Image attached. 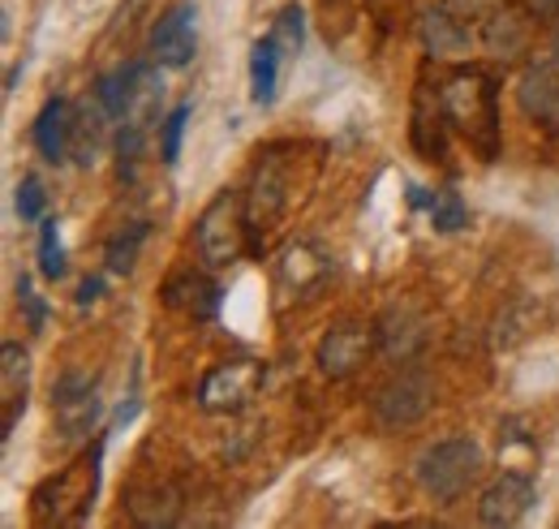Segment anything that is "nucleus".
Returning a JSON list of instances; mask_svg holds the SVG:
<instances>
[{
    "label": "nucleus",
    "mask_w": 559,
    "mask_h": 529,
    "mask_svg": "<svg viewBox=\"0 0 559 529\" xmlns=\"http://www.w3.org/2000/svg\"><path fill=\"white\" fill-rule=\"evenodd\" d=\"M439 104L448 126L461 133L478 160L490 164L499 155V86L487 69L456 66L439 82Z\"/></svg>",
    "instance_id": "f257e3e1"
},
{
    "label": "nucleus",
    "mask_w": 559,
    "mask_h": 529,
    "mask_svg": "<svg viewBox=\"0 0 559 529\" xmlns=\"http://www.w3.org/2000/svg\"><path fill=\"white\" fill-rule=\"evenodd\" d=\"M99 452H104V444L86 448L78 461L66 465L61 473H52L35 491L31 508H35L39 526H82L91 517L95 495H99Z\"/></svg>",
    "instance_id": "f03ea898"
},
{
    "label": "nucleus",
    "mask_w": 559,
    "mask_h": 529,
    "mask_svg": "<svg viewBox=\"0 0 559 529\" xmlns=\"http://www.w3.org/2000/svg\"><path fill=\"white\" fill-rule=\"evenodd\" d=\"M288 146H267L250 173V195H246V228H250V255H263L280 220L293 207V168H288Z\"/></svg>",
    "instance_id": "7ed1b4c3"
},
{
    "label": "nucleus",
    "mask_w": 559,
    "mask_h": 529,
    "mask_svg": "<svg viewBox=\"0 0 559 529\" xmlns=\"http://www.w3.org/2000/svg\"><path fill=\"white\" fill-rule=\"evenodd\" d=\"M483 448L469 439V435H452V439H439L430 444L418 457V486L435 499V504H456L478 478H483Z\"/></svg>",
    "instance_id": "20e7f679"
},
{
    "label": "nucleus",
    "mask_w": 559,
    "mask_h": 529,
    "mask_svg": "<svg viewBox=\"0 0 559 529\" xmlns=\"http://www.w3.org/2000/svg\"><path fill=\"white\" fill-rule=\"evenodd\" d=\"M194 242H199V255L211 271H224L233 267L246 250H250V228H246V199L233 195V190H219L207 202V211L199 215V228H194Z\"/></svg>",
    "instance_id": "39448f33"
},
{
    "label": "nucleus",
    "mask_w": 559,
    "mask_h": 529,
    "mask_svg": "<svg viewBox=\"0 0 559 529\" xmlns=\"http://www.w3.org/2000/svg\"><path fill=\"white\" fill-rule=\"evenodd\" d=\"M263 379H267L263 362H254V357H228V362L211 366L207 375H203L199 404L207 413H241L250 400L259 397Z\"/></svg>",
    "instance_id": "423d86ee"
},
{
    "label": "nucleus",
    "mask_w": 559,
    "mask_h": 529,
    "mask_svg": "<svg viewBox=\"0 0 559 529\" xmlns=\"http://www.w3.org/2000/svg\"><path fill=\"white\" fill-rule=\"evenodd\" d=\"M52 422H57V435L66 444H78L91 435V426L99 422V388L91 375L66 371L52 384Z\"/></svg>",
    "instance_id": "0eeeda50"
},
{
    "label": "nucleus",
    "mask_w": 559,
    "mask_h": 529,
    "mask_svg": "<svg viewBox=\"0 0 559 529\" xmlns=\"http://www.w3.org/2000/svg\"><path fill=\"white\" fill-rule=\"evenodd\" d=\"M374 324H361V319H341L323 331L319 349H314V362L328 379H349L366 366V357L374 353Z\"/></svg>",
    "instance_id": "6e6552de"
},
{
    "label": "nucleus",
    "mask_w": 559,
    "mask_h": 529,
    "mask_svg": "<svg viewBox=\"0 0 559 529\" xmlns=\"http://www.w3.org/2000/svg\"><path fill=\"white\" fill-rule=\"evenodd\" d=\"M430 400H435L430 379H426L421 371H414V366H401V371L374 392V418H379L383 426L401 431V426H414V422L426 418Z\"/></svg>",
    "instance_id": "1a4fd4ad"
},
{
    "label": "nucleus",
    "mask_w": 559,
    "mask_h": 529,
    "mask_svg": "<svg viewBox=\"0 0 559 529\" xmlns=\"http://www.w3.org/2000/svg\"><path fill=\"white\" fill-rule=\"evenodd\" d=\"M199 9L190 0H177L155 26H151V61L164 69H186L199 57Z\"/></svg>",
    "instance_id": "9d476101"
},
{
    "label": "nucleus",
    "mask_w": 559,
    "mask_h": 529,
    "mask_svg": "<svg viewBox=\"0 0 559 529\" xmlns=\"http://www.w3.org/2000/svg\"><path fill=\"white\" fill-rule=\"evenodd\" d=\"M538 491H534V478L525 469H503L487 491L478 499V521L490 529H508V526H521L534 508Z\"/></svg>",
    "instance_id": "9b49d317"
},
{
    "label": "nucleus",
    "mask_w": 559,
    "mask_h": 529,
    "mask_svg": "<svg viewBox=\"0 0 559 529\" xmlns=\"http://www.w3.org/2000/svg\"><path fill=\"white\" fill-rule=\"evenodd\" d=\"M374 340L388 362H414L426 344V324L414 306H388L374 319Z\"/></svg>",
    "instance_id": "f8f14e48"
},
{
    "label": "nucleus",
    "mask_w": 559,
    "mask_h": 529,
    "mask_svg": "<svg viewBox=\"0 0 559 529\" xmlns=\"http://www.w3.org/2000/svg\"><path fill=\"white\" fill-rule=\"evenodd\" d=\"M530 9L521 13L516 4H499L495 13H490L487 22L478 26V44L487 48L490 57H499V61H512V57H521L525 48H530Z\"/></svg>",
    "instance_id": "ddd939ff"
},
{
    "label": "nucleus",
    "mask_w": 559,
    "mask_h": 529,
    "mask_svg": "<svg viewBox=\"0 0 559 529\" xmlns=\"http://www.w3.org/2000/svg\"><path fill=\"white\" fill-rule=\"evenodd\" d=\"M164 306L177 310V315H190V319H215L219 315V284L203 275V271H177L168 284H164Z\"/></svg>",
    "instance_id": "4468645a"
},
{
    "label": "nucleus",
    "mask_w": 559,
    "mask_h": 529,
    "mask_svg": "<svg viewBox=\"0 0 559 529\" xmlns=\"http://www.w3.org/2000/svg\"><path fill=\"white\" fill-rule=\"evenodd\" d=\"M332 275V259L314 246V242H297L284 250V263H280V289H288L293 297H310L314 289H323Z\"/></svg>",
    "instance_id": "2eb2a0df"
},
{
    "label": "nucleus",
    "mask_w": 559,
    "mask_h": 529,
    "mask_svg": "<svg viewBox=\"0 0 559 529\" xmlns=\"http://www.w3.org/2000/svg\"><path fill=\"white\" fill-rule=\"evenodd\" d=\"M421 44H426V52L439 57V61H465L469 48L478 44V35H474L465 22H456L443 4H435V9L426 13V22H421Z\"/></svg>",
    "instance_id": "dca6fc26"
},
{
    "label": "nucleus",
    "mask_w": 559,
    "mask_h": 529,
    "mask_svg": "<svg viewBox=\"0 0 559 529\" xmlns=\"http://www.w3.org/2000/svg\"><path fill=\"white\" fill-rule=\"evenodd\" d=\"M26 392H31V357H26V349H22L17 340H9V344L0 349V400H4V422H0V431H4V435H13L17 413L26 409Z\"/></svg>",
    "instance_id": "f3484780"
},
{
    "label": "nucleus",
    "mask_w": 559,
    "mask_h": 529,
    "mask_svg": "<svg viewBox=\"0 0 559 529\" xmlns=\"http://www.w3.org/2000/svg\"><path fill=\"white\" fill-rule=\"evenodd\" d=\"M126 508H130V517L139 526L168 529L177 526V517H181V495L168 482H134L130 495H126Z\"/></svg>",
    "instance_id": "a211bd4d"
},
{
    "label": "nucleus",
    "mask_w": 559,
    "mask_h": 529,
    "mask_svg": "<svg viewBox=\"0 0 559 529\" xmlns=\"http://www.w3.org/2000/svg\"><path fill=\"white\" fill-rule=\"evenodd\" d=\"M35 146L48 164L73 160V104L70 99H48L35 117Z\"/></svg>",
    "instance_id": "6ab92c4d"
},
{
    "label": "nucleus",
    "mask_w": 559,
    "mask_h": 529,
    "mask_svg": "<svg viewBox=\"0 0 559 529\" xmlns=\"http://www.w3.org/2000/svg\"><path fill=\"white\" fill-rule=\"evenodd\" d=\"M108 121H112V113L104 108V99H99L95 91L73 104V160H78V164L91 168V164L99 160L104 138H108Z\"/></svg>",
    "instance_id": "aec40b11"
},
{
    "label": "nucleus",
    "mask_w": 559,
    "mask_h": 529,
    "mask_svg": "<svg viewBox=\"0 0 559 529\" xmlns=\"http://www.w3.org/2000/svg\"><path fill=\"white\" fill-rule=\"evenodd\" d=\"M414 146L418 155H426L430 164L443 160L448 151V117H443V104H439V86L430 91L426 82L418 86V104H414Z\"/></svg>",
    "instance_id": "412c9836"
},
{
    "label": "nucleus",
    "mask_w": 559,
    "mask_h": 529,
    "mask_svg": "<svg viewBox=\"0 0 559 529\" xmlns=\"http://www.w3.org/2000/svg\"><path fill=\"white\" fill-rule=\"evenodd\" d=\"M521 108L538 121H551L559 117V61L547 57V61H534L521 78Z\"/></svg>",
    "instance_id": "4be33fe9"
},
{
    "label": "nucleus",
    "mask_w": 559,
    "mask_h": 529,
    "mask_svg": "<svg viewBox=\"0 0 559 529\" xmlns=\"http://www.w3.org/2000/svg\"><path fill=\"white\" fill-rule=\"evenodd\" d=\"M280 73H284V52L276 48V39H259L254 52H250V95L254 104H276L280 95Z\"/></svg>",
    "instance_id": "5701e85b"
},
{
    "label": "nucleus",
    "mask_w": 559,
    "mask_h": 529,
    "mask_svg": "<svg viewBox=\"0 0 559 529\" xmlns=\"http://www.w3.org/2000/svg\"><path fill=\"white\" fill-rule=\"evenodd\" d=\"M142 242H146V220H130V224H121V228L108 237V250H104V263H108V271L130 275V271L139 267Z\"/></svg>",
    "instance_id": "b1692460"
},
{
    "label": "nucleus",
    "mask_w": 559,
    "mask_h": 529,
    "mask_svg": "<svg viewBox=\"0 0 559 529\" xmlns=\"http://www.w3.org/2000/svg\"><path fill=\"white\" fill-rule=\"evenodd\" d=\"M272 39H276V48L284 52V61H293V57L301 52V44H306V13H301L297 4H284L276 13Z\"/></svg>",
    "instance_id": "393cba45"
},
{
    "label": "nucleus",
    "mask_w": 559,
    "mask_h": 529,
    "mask_svg": "<svg viewBox=\"0 0 559 529\" xmlns=\"http://www.w3.org/2000/svg\"><path fill=\"white\" fill-rule=\"evenodd\" d=\"M465 220H469V211H465V202H461L456 190H435V199H430V224L439 233H461Z\"/></svg>",
    "instance_id": "a878e982"
},
{
    "label": "nucleus",
    "mask_w": 559,
    "mask_h": 529,
    "mask_svg": "<svg viewBox=\"0 0 559 529\" xmlns=\"http://www.w3.org/2000/svg\"><path fill=\"white\" fill-rule=\"evenodd\" d=\"M190 104H177L164 121H159V160L173 168L177 160H181V133H186V121H190Z\"/></svg>",
    "instance_id": "bb28decb"
},
{
    "label": "nucleus",
    "mask_w": 559,
    "mask_h": 529,
    "mask_svg": "<svg viewBox=\"0 0 559 529\" xmlns=\"http://www.w3.org/2000/svg\"><path fill=\"white\" fill-rule=\"evenodd\" d=\"M95 95L104 99V108L112 113V121H121L126 108H130V69H112V73H104L99 86H95Z\"/></svg>",
    "instance_id": "cd10ccee"
},
{
    "label": "nucleus",
    "mask_w": 559,
    "mask_h": 529,
    "mask_svg": "<svg viewBox=\"0 0 559 529\" xmlns=\"http://www.w3.org/2000/svg\"><path fill=\"white\" fill-rule=\"evenodd\" d=\"M39 271L48 280L66 275V250H61V237H57V220H39Z\"/></svg>",
    "instance_id": "c85d7f7f"
},
{
    "label": "nucleus",
    "mask_w": 559,
    "mask_h": 529,
    "mask_svg": "<svg viewBox=\"0 0 559 529\" xmlns=\"http://www.w3.org/2000/svg\"><path fill=\"white\" fill-rule=\"evenodd\" d=\"M439 4H443V9H448L456 22H465V26L478 35V26L487 22V17L499 9V4H503V0H439Z\"/></svg>",
    "instance_id": "c756f323"
},
{
    "label": "nucleus",
    "mask_w": 559,
    "mask_h": 529,
    "mask_svg": "<svg viewBox=\"0 0 559 529\" xmlns=\"http://www.w3.org/2000/svg\"><path fill=\"white\" fill-rule=\"evenodd\" d=\"M17 215H22L26 224L44 220V181H39V177H22V181H17Z\"/></svg>",
    "instance_id": "7c9ffc66"
},
{
    "label": "nucleus",
    "mask_w": 559,
    "mask_h": 529,
    "mask_svg": "<svg viewBox=\"0 0 559 529\" xmlns=\"http://www.w3.org/2000/svg\"><path fill=\"white\" fill-rule=\"evenodd\" d=\"M17 306L26 310V328L44 331V324H48V306H44V297L31 289V280H26V275L17 280Z\"/></svg>",
    "instance_id": "2f4dec72"
},
{
    "label": "nucleus",
    "mask_w": 559,
    "mask_h": 529,
    "mask_svg": "<svg viewBox=\"0 0 559 529\" xmlns=\"http://www.w3.org/2000/svg\"><path fill=\"white\" fill-rule=\"evenodd\" d=\"M534 17H543V22H556L559 17V0H521Z\"/></svg>",
    "instance_id": "473e14b6"
},
{
    "label": "nucleus",
    "mask_w": 559,
    "mask_h": 529,
    "mask_svg": "<svg viewBox=\"0 0 559 529\" xmlns=\"http://www.w3.org/2000/svg\"><path fill=\"white\" fill-rule=\"evenodd\" d=\"M99 293H104V284H99V280H82V289H78V302H82V306H91Z\"/></svg>",
    "instance_id": "72a5a7b5"
},
{
    "label": "nucleus",
    "mask_w": 559,
    "mask_h": 529,
    "mask_svg": "<svg viewBox=\"0 0 559 529\" xmlns=\"http://www.w3.org/2000/svg\"><path fill=\"white\" fill-rule=\"evenodd\" d=\"M551 57L559 61V35H556V44H551Z\"/></svg>",
    "instance_id": "f704fd0d"
}]
</instances>
